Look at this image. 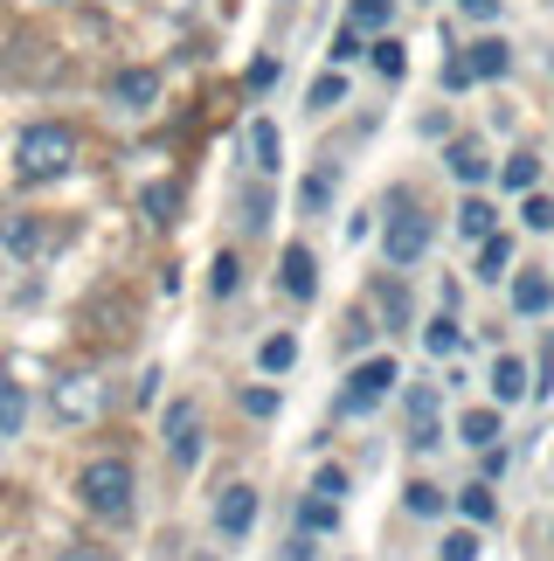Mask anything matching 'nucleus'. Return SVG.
I'll list each match as a JSON object with an SVG mask.
<instances>
[{
  "label": "nucleus",
  "instance_id": "nucleus-1",
  "mask_svg": "<svg viewBox=\"0 0 554 561\" xmlns=\"http://www.w3.org/2000/svg\"><path fill=\"white\" fill-rule=\"evenodd\" d=\"M70 167H77V133L70 125L42 118V125H28V133L14 139V174L21 181H62Z\"/></svg>",
  "mask_w": 554,
  "mask_h": 561
},
{
  "label": "nucleus",
  "instance_id": "nucleus-2",
  "mask_svg": "<svg viewBox=\"0 0 554 561\" xmlns=\"http://www.w3.org/2000/svg\"><path fill=\"white\" fill-rule=\"evenodd\" d=\"M77 492H83V506H91L97 520H125V513H132V465L125 458H91Z\"/></svg>",
  "mask_w": 554,
  "mask_h": 561
},
{
  "label": "nucleus",
  "instance_id": "nucleus-3",
  "mask_svg": "<svg viewBox=\"0 0 554 561\" xmlns=\"http://www.w3.org/2000/svg\"><path fill=\"white\" fill-rule=\"evenodd\" d=\"M395 360L389 354H374V360H360V368L347 375V388H339V409H347V416H368V409H381L389 402V388H395Z\"/></svg>",
  "mask_w": 554,
  "mask_h": 561
},
{
  "label": "nucleus",
  "instance_id": "nucleus-4",
  "mask_svg": "<svg viewBox=\"0 0 554 561\" xmlns=\"http://www.w3.org/2000/svg\"><path fill=\"white\" fill-rule=\"evenodd\" d=\"M381 250H389V264H423V256H430V222H423V215L409 208V202H395L389 208V229H381Z\"/></svg>",
  "mask_w": 554,
  "mask_h": 561
},
{
  "label": "nucleus",
  "instance_id": "nucleus-5",
  "mask_svg": "<svg viewBox=\"0 0 554 561\" xmlns=\"http://www.w3.org/2000/svg\"><path fill=\"white\" fill-rule=\"evenodd\" d=\"M166 458H174L181 471L201 458V409L195 402H174V409H166Z\"/></svg>",
  "mask_w": 554,
  "mask_h": 561
},
{
  "label": "nucleus",
  "instance_id": "nucleus-6",
  "mask_svg": "<svg viewBox=\"0 0 554 561\" xmlns=\"http://www.w3.org/2000/svg\"><path fill=\"white\" fill-rule=\"evenodd\" d=\"M216 527L229 534V541H243V534L257 527V485H222V500H216Z\"/></svg>",
  "mask_w": 554,
  "mask_h": 561
},
{
  "label": "nucleus",
  "instance_id": "nucleus-7",
  "mask_svg": "<svg viewBox=\"0 0 554 561\" xmlns=\"http://www.w3.org/2000/svg\"><path fill=\"white\" fill-rule=\"evenodd\" d=\"M112 98H118V112H153L160 77H153V70H118V77H112Z\"/></svg>",
  "mask_w": 554,
  "mask_h": 561
},
{
  "label": "nucleus",
  "instance_id": "nucleus-8",
  "mask_svg": "<svg viewBox=\"0 0 554 561\" xmlns=\"http://www.w3.org/2000/svg\"><path fill=\"white\" fill-rule=\"evenodd\" d=\"M443 167H451L464 187H485V174H493V160H485L478 139H451V146H443Z\"/></svg>",
  "mask_w": 554,
  "mask_h": 561
},
{
  "label": "nucleus",
  "instance_id": "nucleus-9",
  "mask_svg": "<svg viewBox=\"0 0 554 561\" xmlns=\"http://www.w3.org/2000/svg\"><path fill=\"white\" fill-rule=\"evenodd\" d=\"M91 409H97V381H91V375L56 381V416H62V423H83Z\"/></svg>",
  "mask_w": 554,
  "mask_h": 561
},
{
  "label": "nucleus",
  "instance_id": "nucleus-10",
  "mask_svg": "<svg viewBox=\"0 0 554 561\" xmlns=\"http://www.w3.org/2000/svg\"><path fill=\"white\" fill-rule=\"evenodd\" d=\"M285 291L291 298H312L319 291V256H312V243H291L285 250Z\"/></svg>",
  "mask_w": 554,
  "mask_h": 561
},
{
  "label": "nucleus",
  "instance_id": "nucleus-11",
  "mask_svg": "<svg viewBox=\"0 0 554 561\" xmlns=\"http://www.w3.org/2000/svg\"><path fill=\"white\" fill-rule=\"evenodd\" d=\"M464 62H472V77H485V83H493V77H506V70H513V49H506L499 35H478L472 49H464Z\"/></svg>",
  "mask_w": 554,
  "mask_h": 561
},
{
  "label": "nucleus",
  "instance_id": "nucleus-12",
  "mask_svg": "<svg viewBox=\"0 0 554 561\" xmlns=\"http://www.w3.org/2000/svg\"><path fill=\"white\" fill-rule=\"evenodd\" d=\"M554 306V277H541V271H527L520 285H513V312H527V319H541Z\"/></svg>",
  "mask_w": 554,
  "mask_h": 561
},
{
  "label": "nucleus",
  "instance_id": "nucleus-13",
  "mask_svg": "<svg viewBox=\"0 0 554 561\" xmlns=\"http://www.w3.org/2000/svg\"><path fill=\"white\" fill-rule=\"evenodd\" d=\"M21 423H28V396L14 375H0V437H21Z\"/></svg>",
  "mask_w": 554,
  "mask_h": 561
},
{
  "label": "nucleus",
  "instance_id": "nucleus-14",
  "mask_svg": "<svg viewBox=\"0 0 554 561\" xmlns=\"http://www.w3.org/2000/svg\"><path fill=\"white\" fill-rule=\"evenodd\" d=\"M506 264H513V236H485V243H478V277H485V285H499V277H506Z\"/></svg>",
  "mask_w": 554,
  "mask_h": 561
},
{
  "label": "nucleus",
  "instance_id": "nucleus-15",
  "mask_svg": "<svg viewBox=\"0 0 554 561\" xmlns=\"http://www.w3.org/2000/svg\"><path fill=\"white\" fill-rule=\"evenodd\" d=\"M458 437L472 444V450H493V444H499V409H464Z\"/></svg>",
  "mask_w": 554,
  "mask_h": 561
},
{
  "label": "nucleus",
  "instance_id": "nucleus-16",
  "mask_svg": "<svg viewBox=\"0 0 554 561\" xmlns=\"http://www.w3.org/2000/svg\"><path fill=\"white\" fill-rule=\"evenodd\" d=\"M527 388H534V375H527V360H513V354H506L499 368H493V396H499V402H520Z\"/></svg>",
  "mask_w": 554,
  "mask_h": 561
},
{
  "label": "nucleus",
  "instance_id": "nucleus-17",
  "mask_svg": "<svg viewBox=\"0 0 554 561\" xmlns=\"http://www.w3.org/2000/svg\"><path fill=\"white\" fill-rule=\"evenodd\" d=\"M458 229L472 236V243H485V236H493V202H485V194H464V202H458Z\"/></svg>",
  "mask_w": 554,
  "mask_h": 561
},
{
  "label": "nucleus",
  "instance_id": "nucleus-18",
  "mask_svg": "<svg viewBox=\"0 0 554 561\" xmlns=\"http://www.w3.org/2000/svg\"><path fill=\"white\" fill-rule=\"evenodd\" d=\"M458 513H464V520H472V527H493V513H499L493 485H464V492H458Z\"/></svg>",
  "mask_w": 554,
  "mask_h": 561
},
{
  "label": "nucleus",
  "instance_id": "nucleus-19",
  "mask_svg": "<svg viewBox=\"0 0 554 561\" xmlns=\"http://www.w3.org/2000/svg\"><path fill=\"white\" fill-rule=\"evenodd\" d=\"M250 160H257V174H277V125L270 118L250 125Z\"/></svg>",
  "mask_w": 554,
  "mask_h": 561
},
{
  "label": "nucleus",
  "instance_id": "nucleus-20",
  "mask_svg": "<svg viewBox=\"0 0 554 561\" xmlns=\"http://www.w3.org/2000/svg\"><path fill=\"white\" fill-rule=\"evenodd\" d=\"M257 360H264V375H291V360H298V340H291V333H270L264 347H257Z\"/></svg>",
  "mask_w": 554,
  "mask_h": 561
},
{
  "label": "nucleus",
  "instance_id": "nucleus-21",
  "mask_svg": "<svg viewBox=\"0 0 554 561\" xmlns=\"http://www.w3.org/2000/svg\"><path fill=\"white\" fill-rule=\"evenodd\" d=\"M347 28L354 35H381V28H389V0H354V8H347Z\"/></svg>",
  "mask_w": 554,
  "mask_h": 561
},
{
  "label": "nucleus",
  "instance_id": "nucleus-22",
  "mask_svg": "<svg viewBox=\"0 0 554 561\" xmlns=\"http://www.w3.org/2000/svg\"><path fill=\"white\" fill-rule=\"evenodd\" d=\"M139 208L153 215V222H174V208H181V187H174V181H153V187L139 194Z\"/></svg>",
  "mask_w": 554,
  "mask_h": 561
},
{
  "label": "nucleus",
  "instance_id": "nucleus-23",
  "mask_svg": "<svg viewBox=\"0 0 554 561\" xmlns=\"http://www.w3.org/2000/svg\"><path fill=\"white\" fill-rule=\"evenodd\" d=\"M374 306H381V319H389V327H409V298H402L395 277H381V285H374Z\"/></svg>",
  "mask_w": 554,
  "mask_h": 561
},
{
  "label": "nucleus",
  "instance_id": "nucleus-24",
  "mask_svg": "<svg viewBox=\"0 0 554 561\" xmlns=\"http://www.w3.org/2000/svg\"><path fill=\"white\" fill-rule=\"evenodd\" d=\"M298 527H305V534H333L339 527V500H305V506H298Z\"/></svg>",
  "mask_w": 554,
  "mask_h": 561
},
{
  "label": "nucleus",
  "instance_id": "nucleus-25",
  "mask_svg": "<svg viewBox=\"0 0 554 561\" xmlns=\"http://www.w3.org/2000/svg\"><path fill=\"white\" fill-rule=\"evenodd\" d=\"M243 285V264H236V256H216V264H208V291H216V298H229V291H236Z\"/></svg>",
  "mask_w": 554,
  "mask_h": 561
},
{
  "label": "nucleus",
  "instance_id": "nucleus-26",
  "mask_svg": "<svg viewBox=\"0 0 554 561\" xmlns=\"http://www.w3.org/2000/svg\"><path fill=\"white\" fill-rule=\"evenodd\" d=\"M374 70H381V77H402V70H409V56H402L395 35H374Z\"/></svg>",
  "mask_w": 554,
  "mask_h": 561
},
{
  "label": "nucleus",
  "instance_id": "nucleus-27",
  "mask_svg": "<svg viewBox=\"0 0 554 561\" xmlns=\"http://www.w3.org/2000/svg\"><path fill=\"white\" fill-rule=\"evenodd\" d=\"M458 319H430V327H423V347H430V354H458Z\"/></svg>",
  "mask_w": 554,
  "mask_h": 561
},
{
  "label": "nucleus",
  "instance_id": "nucleus-28",
  "mask_svg": "<svg viewBox=\"0 0 554 561\" xmlns=\"http://www.w3.org/2000/svg\"><path fill=\"white\" fill-rule=\"evenodd\" d=\"M339 98H347V77H339V70H326V77L312 83V112H333Z\"/></svg>",
  "mask_w": 554,
  "mask_h": 561
},
{
  "label": "nucleus",
  "instance_id": "nucleus-29",
  "mask_svg": "<svg viewBox=\"0 0 554 561\" xmlns=\"http://www.w3.org/2000/svg\"><path fill=\"white\" fill-rule=\"evenodd\" d=\"M534 181H541V160H534V153H513V160H506V187H520V194H527Z\"/></svg>",
  "mask_w": 554,
  "mask_h": 561
},
{
  "label": "nucleus",
  "instance_id": "nucleus-30",
  "mask_svg": "<svg viewBox=\"0 0 554 561\" xmlns=\"http://www.w3.org/2000/svg\"><path fill=\"white\" fill-rule=\"evenodd\" d=\"M520 222H527V229H554V202L527 187V202H520Z\"/></svg>",
  "mask_w": 554,
  "mask_h": 561
},
{
  "label": "nucleus",
  "instance_id": "nucleus-31",
  "mask_svg": "<svg viewBox=\"0 0 554 561\" xmlns=\"http://www.w3.org/2000/svg\"><path fill=\"white\" fill-rule=\"evenodd\" d=\"M312 492H319V500H347V471H339V465H319L312 471Z\"/></svg>",
  "mask_w": 554,
  "mask_h": 561
},
{
  "label": "nucleus",
  "instance_id": "nucleus-32",
  "mask_svg": "<svg viewBox=\"0 0 554 561\" xmlns=\"http://www.w3.org/2000/svg\"><path fill=\"white\" fill-rule=\"evenodd\" d=\"M409 513H423V520H437V513H443V492L416 479V485H409Z\"/></svg>",
  "mask_w": 554,
  "mask_h": 561
},
{
  "label": "nucleus",
  "instance_id": "nucleus-33",
  "mask_svg": "<svg viewBox=\"0 0 554 561\" xmlns=\"http://www.w3.org/2000/svg\"><path fill=\"white\" fill-rule=\"evenodd\" d=\"M298 202H305V215H312V208H326V202H333V174H312L305 187H298Z\"/></svg>",
  "mask_w": 554,
  "mask_h": 561
},
{
  "label": "nucleus",
  "instance_id": "nucleus-34",
  "mask_svg": "<svg viewBox=\"0 0 554 561\" xmlns=\"http://www.w3.org/2000/svg\"><path fill=\"white\" fill-rule=\"evenodd\" d=\"M8 250H14V256H35V250H42V229H35V222H14V229H8Z\"/></svg>",
  "mask_w": 554,
  "mask_h": 561
},
{
  "label": "nucleus",
  "instance_id": "nucleus-35",
  "mask_svg": "<svg viewBox=\"0 0 554 561\" xmlns=\"http://www.w3.org/2000/svg\"><path fill=\"white\" fill-rule=\"evenodd\" d=\"M443 561H478V534H451V541H443Z\"/></svg>",
  "mask_w": 554,
  "mask_h": 561
},
{
  "label": "nucleus",
  "instance_id": "nucleus-36",
  "mask_svg": "<svg viewBox=\"0 0 554 561\" xmlns=\"http://www.w3.org/2000/svg\"><path fill=\"white\" fill-rule=\"evenodd\" d=\"M270 83H277V56H257L250 62V91H270Z\"/></svg>",
  "mask_w": 554,
  "mask_h": 561
},
{
  "label": "nucleus",
  "instance_id": "nucleus-37",
  "mask_svg": "<svg viewBox=\"0 0 554 561\" xmlns=\"http://www.w3.org/2000/svg\"><path fill=\"white\" fill-rule=\"evenodd\" d=\"M243 409H250V416H277V396H270V388H250Z\"/></svg>",
  "mask_w": 554,
  "mask_h": 561
},
{
  "label": "nucleus",
  "instance_id": "nucleus-38",
  "mask_svg": "<svg viewBox=\"0 0 554 561\" xmlns=\"http://www.w3.org/2000/svg\"><path fill=\"white\" fill-rule=\"evenodd\" d=\"M443 83H451V91H464V83H472V62L451 56V62H443Z\"/></svg>",
  "mask_w": 554,
  "mask_h": 561
},
{
  "label": "nucleus",
  "instance_id": "nucleus-39",
  "mask_svg": "<svg viewBox=\"0 0 554 561\" xmlns=\"http://www.w3.org/2000/svg\"><path fill=\"white\" fill-rule=\"evenodd\" d=\"M464 21H499V0H464Z\"/></svg>",
  "mask_w": 554,
  "mask_h": 561
},
{
  "label": "nucleus",
  "instance_id": "nucleus-40",
  "mask_svg": "<svg viewBox=\"0 0 554 561\" xmlns=\"http://www.w3.org/2000/svg\"><path fill=\"white\" fill-rule=\"evenodd\" d=\"M333 56H339V62H354V56H360V35H354V28H339V42H333Z\"/></svg>",
  "mask_w": 554,
  "mask_h": 561
},
{
  "label": "nucleus",
  "instance_id": "nucleus-41",
  "mask_svg": "<svg viewBox=\"0 0 554 561\" xmlns=\"http://www.w3.org/2000/svg\"><path fill=\"white\" fill-rule=\"evenodd\" d=\"M56 561H104L97 548H70V554H56Z\"/></svg>",
  "mask_w": 554,
  "mask_h": 561
}]
</instances>
